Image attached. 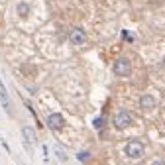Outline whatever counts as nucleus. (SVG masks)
Returning a JSON list of instances; mask_svg holds the SVG:
<instances>
[{
    "mask_svg": "<svg viewBox=\"0 0 165 165\" xmlns=\"http://www.w3.org/2000/svg\"><path fill=\"white\" fill-rule=\"evenodd\" d=\"M124 152L130 159H142L145 155V145L142 144L140 140H130V142L124 145Z\"/></svg>",
    "mask_w": 165,
    "mask_h": 165,
    "instance_id": "1",
    "label": "nucleus"
},
{
    "mask_svg": "<svg viewBox=\"0 0 165 165\" xmlns=\"http://www.w3.org/2000/svg\"><path fill=\"white\" fill-rule=\"evenodd\" d=\"M112 69H114V75H118V77H128L132 73V65H130V61L126 57H120V59L114 61Z\"/></svg>",
    "mask_w": 165,
    "mask_h": 165,
    "instance_id": "2",
    "label": "nucleus"
},
{
    "mask_svg": "<svg viewBox=\"0 0 165 165\" xmlns=\"http://www.w3.org/2000/svg\"><path fill=\"white\" fill-rule=\"evenodd\" d=\"M130 124H132V114L128 112V110H118L116 116H114V126L118 130H126Z\"/></svg>",
    "mask_w": 165,
    "mask_h": 165,
    "instance_id": "3",
    "label": "nucleus"
},
{
    "mask_svg": "<svg viewBox=\"0 0 165 165\" xmlns=\"http://www.w3.org/2000/svg\"><path fill=\"white\" fill-rule=\"evenodd\" d=\"M69 41H71L73 45H83L86 41V33L81 30V28H75L71 33H69Z\"/></svg>",
    "mask_w": 165,
    "mask_h": 165,
    "instance_id": "4",
    "label": "nucleus"
},
{
    "mask_svg": "<svg viewBox=\"0 0 165 165\" xmlns=\"http://www.w3.org/2000/svg\"><path fill=\"white\" fill-rule=\"evenodd\" d=\"M22 136H24V144H26L28 149H32L33 144H35V132H33L30 126H24L22 128Z\"/></svg>",
    "mask_w": 165,
    "mask_h": 165,
    "instance_id": "5",
    "label": "nucleus"
},
{
    "mask_svg": "<svg viewBox=\"0 0 165 165\" xmlns=\"http://www.w3.org/2000/svg\"><path fill=\"white\" fill-rule=\"evenodd\" d=\"M140 106H142L144 110H152V108L157 106V100H155L153 94H142V96H140Z\"/></svg>",
    "mask_w": 165,
    "mask_h": 165,
    "instance_id": "6",
    "label": "nucleus"
},
{
    "mask_svg": "<svg viewBox=\"0 0 165 165\" xmlns=\"http://www.w3.org/2000/svg\"><path fill=\"white\" fill-rule=\"evenodd\" d=\"M63 124H65V120H63L61 114H49V116H47V126H49L51 130H61Z\"/></svg>",
    "mask_w": 165,
    "mask_h": 165,
    "instance_id": "7",
    "label": "nucleus"
},
{
    "mask_svg": "<svg viewBox=\"0 0 165 165\" xmlns=\"http://www.w3.org/2000/svg\"><path fill=\"white\" fill-rule=\"evenodd\" d=\"M16 12H18L20 18H28L30 12H32V6H30L28 2H18V4H16Z\"/></svg>",
    "mask_w": 165,
    "mask_h": 165,
    "instance_id": "8",
    "label": "nucleus"
},
{
    "mask_svg": "<svg viewBox=\"0 0 165 165\" xmlns=\"http://www.w3.org/2000/svg\"><path fill=\"white\" fill-rule=\"evenodd\" d=\"M0 102H2V106H4L8 112H10V96H8L6 86H4V83H2V81H0Z\"/></svg>",
    "mask_w": 165,
    "mask_h": 165,
    "instance_id": "9",
    "label": "nucleus"
},
{
    "mask_svg": "<svg viewBox=\"0 0 165 165\" xmlns=\"http://www.w3.org/2000/svg\"><path fill=\"white\" fill-rule=\"evenodd\" d=\"M57 155H59V159H63V161H65V159H67V153L63 152L61 147H57Z\"/></svg>",
    "mask_w": 165,
    "mask_h": 165,
    "instance_id": "10",
    "label": "nucleus"
},
{
    "mask_svg": "<svg viewBox=\"0 0 165 165\" xmlns=\"http://www.w3.org/2000/svg\"><path fill=\"white\" fill-rule=\"evenodd\" d=\"M93 124H94V128H96V130H100V128H102V118H96Z\"/></svg>",
    "mask_w": 165,
    "mask_h": 165,
    "instance_id": "11",
    "label": "nucleus"
},
{
    "mask_svg": "<svg viewBox=\"0 0 165 165\" xmlns=\"http://www.w3.org/2000/svg\"><path fill=\"white\" fill-rule=\"evenodd\" d=\"M79 159H81V161H86V159H89V153H86V152L79 153Z\"/></svg>",
    "mask_w": 165,
    "mask_h": 165,
    "instance_id": "12",
    "label": "nucleus"
},
{
    "mask_svg": "<svg viewBox=\"0 0 165 165\" xmlns=\"http://www.w3.org/2000/svg\"><path fill=\"white\" fill-rule=\"evenodd\" d=\"M152 165H165V161H163V159H155Z\"/></svg>",
    "mask_w": 165,
    "mask_h": 165,
    "instance_id": "13",
    "label": "nucleus"
},
{
    "mask_svg": "<svg viewBox=\"0 0 165 165\" xmlns=\"http://www.w3.org/2000/svg\"><path fill=\"white\" fill-rule=\"evenodd\" d=\"M122 35H124V40H132V33H128V32H124Z\"/></svg>",
    "mask_w": 165,
    "mask_h": 165,
    "instance_id": "14",
    "label": "nucleus"
},
{
    "mask_svg": "<svg viewBox=\"0 0 165 165\" xmlns=\"http://www.w3.org/2000/svg\"><path fill=\"white\" fill-rule=\"evenodd\" d=\"M163 65H165V57H163Z\"/></svg>",
    "mask_w": 165,
    "mask_h": 165,
    "instance_id": "15",
    "label": "nucleus"
}]
</instances>
